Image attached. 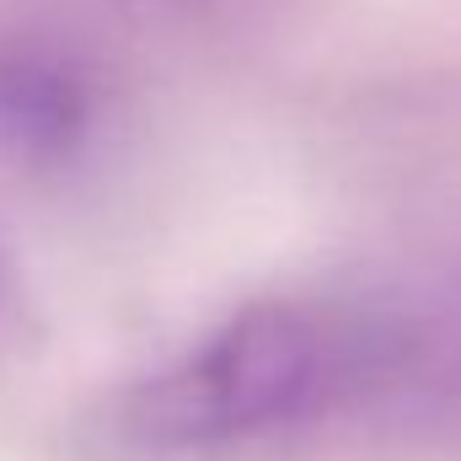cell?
Returning <instances> with one entry per match:
<instances>
[{
  "label": "cell",
  "instance_id": "3957f363",
  "mask_svg": "<svg viewBox=\"0 0 461 461\" xmlns=\"http://www.w3.org/2000/svg\"><path fill=\"white\" fill-rule=\"evenodd\" d=\"M27 344H32V301L11 252L0 247V365H11Z\"/></svg>",
  "mask_w": 461,
  "mask_h": 461
},
{
  "label": "cell",
  "instance_id": "6da1fadb",
  "mask_svg": "<svg viewBox=\"0 0 461 461\" xmlns=\"http://www.w3.org/2000/svg\"><path fill=\"white\" fill-rule=\"evenodd\" d=\"M429 402H451V348L424 274H413L247 301L129 381L97 429L129 461H204L339 413Z\"/></svg>",
  "mask_w": 461,
  "mask_h": 461
},
{
  "label": "cell",
  "instance_id": "277c9868",
  "mask_svg": "<svg viewBox=\"0 0 461 461\" xmlns=\"http://www.w3.org/2000/svg\"><path fill=\"white\" fill-rule=\"evenodd\" d=\"M183 5H236V0H183Z\"/></svg>",
  "mask_w": 461,
  "mask_h": 461
},
{
  "label": "cell",
  "instance_id": "7a4b0ae2",
  "mask_svg": "<svg viewBox=\"0 0 461 461\" xmlns=\"http://www.w3.org/2000/svg\"><path fill=\"white\" fill-rule=\"evenodd\" d=\"M108 123V86L86 54L43 32H0V156L22 167L81 161Z\"/></svg>",
  "mask_w": 461,
  "mask_h": 461
}]
</instances>
